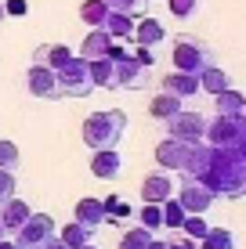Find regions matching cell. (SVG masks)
<instances>
[{
  "label": "cell",
  "instance_id": "6da1fadb",
  "mask_svg": "<svg viewBox=\"0 0 246 249\" xmlns=\"http://www.w3.org/2000/svg\"><path fill=\"white\" fill-rule=\"evenodd\" d=\"M199 184L210 195L239 199L243 188H246V148H214L210 144V162L203 170Z\"/></svg>",
  "mask_w": 246,
  "mask_h": 249
},
{
  "label": "cell",
  "instance_id": "7a4b0ae2",
  "mask_svg": "<svg viewBox=\"0 0 246 249\" xmlns=\"http://www.w3.org/2000/svg\"><path fill=\"white\" fill-rule=\"evenodd\" d=\"M127 112L123 108H98V112H91L83 119V144L87 148H116V144L127 137Z\"/></svg>",
  "mask_w": 246,
  "mask_h": 249
},
{
  "label": "cell",
  "instance_id": "3957f363",
  "mask_svg": "<svg viewBox=\"0 0 246 249\" xmlns=\"http://www.w3.org/2000/svg\"><path fill=\"white\" fill-rule=\"evenodd\" d=\"M55 80H58V98L80 101V98H87V94L95 90V83H91V72H87V62H83L80 54H73L69 62L58 69Z\"/></svg>",
  "mask_w": 246,
  "mask_h": 249
},
{
  "label": "cell",
  "instance_id": "277c9868",
  "mask_svg": "<svg viewBox=\"0 0 246 249\" xmlns=\"http://www.w3.org/2000/svg\"><path fill=\"white\" fill-rule=\"evenodd\" d=\"M207 65H214L207 40H199V36H177L174 40V69H177V72L199 76Z\"/></svg>",
  "mask_w": 246,
  "mask_h": 249
},
{
  "label": "cell",
  "instance_id": "5b68a950",
  "mask_svg": "<svg viewBox=\"0 0 246 249\" xmlns=\"http://www.w3.org/2000/svg\"><path fill=\"white\" fill-rule=\"evenodd\" d=\"M203 137L214 148H246V116H214Z\"/></svg>",
  "mask_w": 246,
  "mask_h": 249
},
{
  "label": "cell",
  "instance_id": "8992f818",
  "mask_svg": "<svg viewBox=\"0 0 246 249\" xmlns=\"http://www.w3.org/2000/svg\"><path fill=\"white\" fill-rule=\"evenodd\" d=\"M167 123V137H181V141H192V144H199L203 141V134H207V119H203L199 112H174L170 119H163Z\"/></svg>",
  "mask_w": 246,
  "mask_h": 249
},
{
  "label": "cell",
  "instance_id": "52a82bcc",
  "mask_svg": "<svg viewBox=\"0 0 246 249\" xmlns=\"http://www.w3.org/2000/svg\"><path fill=\"white\" fill-rule=\"evenodd\" d=\"M55 235V220L47 217V213H29L25 217V224L15 231V242H19L22 249H33V246H40L44 238Z\"/></svg>",
  "mask_w": 246,
  "mask_h": 249
},
{
  "label": "cell",
  "instance_id": "ba28073f",
  "mask_svg": "<svg viewBox=\"0 0 246 249\" xmlns=\"http://www.w3.org/2000/svg\"><path fill=\"white\" fill-rule=\"evenodd\" d=\"M192 148H196L192 141H181V137H163V141L156 144V162H159L163 170H185Z\"/></svg>",
  "mask_w": 246,
  "mask_h": 249
},
{
  "label": "cell",
  "instance_id": "9c48e42d",
  "mask_svg": "<svg viewBox=\"0 0 246 249\" xmlns=\"http://www.w3.org/2000/svg\"><path fill=\"white\" fill-rule=\"evenodd\" d=\"M149 87V69L138 65L131 54L116 62V90H141Z\"/></svg>",
  "mask_w": 246,
  "mask_h": 249
},
{
  "label": "cell",
  "instance_id": "30bf717a",
  "mask_svg": "<svg viewBox=\"0 0 246 249\" xmlns=\"http://www.w3.org/2000/svg\"><path fill=\"white\" fill-rule=\"evenodd\" d=\"M25 87H29L33 98H58V80H55V69H44V65H29L25 72Z\"/></svg>",
  "mask_w": 246,
  "mask_h": 249
},
{
  "label": "cell",
  "instance_id": "8fae6325",
  "mask_svg": "<svg viewBox=\"0 0 246 249\" xmlns=\"http://www.w3.org/2000/svg\"><path fill=\"white\" fill-rule=\"evenodd\" d=\"M174 199L181 202V210H185V213H199V217H203V213L210 210V202H214V195H210L199 181H185V184H181V192H177Z\"/></svg>",
  "mask_w": 246,
  "mask_h": 249
},
{
  "label": "cell",
  "instance_id": "7c38bea8",
  "mask_svg": "<svg viewBox=\"0 0 246 249\" xmlns=\"http://www.w3.org/2000/svg\"><path fill=\"white\" fill-rule=\"evenodd\" d=\"M131 40L138 47H159L167 40V29H163V22H159V18H134Z\"/></svg>",
  "mask_w": 246,
  "mask_h": 249
},
{
  "label": "cell",
  "instance_id": "4fadbf2b",
  "mask_svg": "<svg viewBox=\"0 0 246 249\" xmlns=\"http://www.w3.org/2000/svg\"><path fill=\"white\" fill-rule=\"evenodd\" d=\"M174 195V181H170V174L167 170H159V174H149L145 181H141V199L145 202H167Z\"/></svg>",
  "mask_w": 246,
  "mask_h": 249
},
{
  "label": "cell",
  "instance_id": "5bb4252c",
  "mask_svg": "<svg viewBox=\"0 0 246 249\" xmlns=\"http://www.w3.org/2000/svg\"><path fill=\"white\" fill-rule=\"evenodd\" d=\"M120 170H123V156L116 148H101V152H95V159H91V174L101 177V181H116Z\"/></svg>",
  "mask_w": 246,
  "mask_h": 249
},
{
  "label": "cell",
  "instance_id": "9a60e30c",
  "mask_svg": "<svg viewBox=\"0 0 246 249\" xmlns=\"http://www.w3.org/2000/svg\"><path fill=\"white\" fill-rule=\"evenodd\" d=\"M163 90L167 94H174V98H196V94H199V76H192V72H177V69H174V72H167L163 76Z\"/></svg>",
  "mask_w": 246,
  "mask_h": 249
},
{
  "label": "cell",
  "instance_id": "2e32d148",
  "mask_svg": "<svg viewBox=\"0 0 246 249\" xmlns=\"http://www.w3.org/2000/svg\"><path fill=\"white\" fill-rule=\"evenodd\" d=\"M73 58V51L65 47V44H40L37 51H33V65H44V69H62L65 62Z\"/></svg>",
  "mask_w": 246,
  "mask_h": 249
},
{
  "label": "cell",
  "instance_id": "e0dca14e",
  "mask_svg": "<svg viewBox=\"0 0 246 249\" xmlns=\"http://www.w3.org/2000/svg\"><path fill=\"white\" fill-rule=\"evenodd\" d=\"M29 202H22V199H7V202H0V228L4 231H19L22 224H25V217H29Z\"/></svg>",
  "mask_w": 246,
  "mask_h": 249
},
{
  "label": "cell",
  "instance_id": "ac0fdd59",
  "mask_svg": "<svg viewBox=\"0 0 246 249\" xmlns=\"http://www.w3.org/2000/svg\"><path fill=\"white\" fill-rule=\"evenodd\" d=\"M73 213H76V220H80L87 231H95V228L105 224V206H101V199H91V195H87V199H76Z\"/></svg>",
  "mask_w": 246,
  "mask_h": 249
},
{
  "label": "cell",
  "instance_id": "d6986e66",
  "mask_svg": "<svg viewBox=\"0 0 246 249\" xmlns=\"http://www.w3.org/2000/svg\"><path fill=\"white\" fill-rule=\"evenodd\" d=\"M109 47H113V36H109L105 29H91L87 36H83V44H80V58H83V62L105 58V54H109Z\"/></svg>",
  "mask_w": 246,
  "mask_h": 249
},
{
  "label": "cell",
  "instance_id": "ffe728a7",
  "mask_svg": "<svg viewBox=\"0 0 246 249\" xmlns=\"http://www.w3.org/2000/svg\"><path fill=\"white\" fill-rule=\"evenodd\" d=\"M87 72H91V83H95V87L116 90V62L113 58H95V62H87Z\"/></svg>",
  "mask_w": 246,
  "mask_h": 249
},
{
  "label": "cell",
  "instance_id": "44dd1931",
  "mask_svg": "<svg viewBox=\"0 0 246 249\" xmlns=\"http://www.w3.org/2000/svg\"><path fill=\"white\" fill-rule=\"evenodd\" d=\"M214 108H217V116H246V98H243V90H221V94H214Z\"/></svg>",
  "mask_w": 246,
  "mask_h": 249
},
{
  "label": "cell",
  "instance_id": "7402d4cb",
  "mask_svg": "<svg viewBox=\"0 0 246 249\" xmlns=\"http://www.w3.org/2000/svg\"><path fill=\"white\" fill-rule=\"evenodd\" d=\"M101 29H105L113 40H131V33H134V18H131V15H120V11H109V15H105V22H101Z\"/></svg>",
  "mask_w": 246,
  "mask_h": 249
},
{
  "label": "cell",
  "instance_id": "603a6c76",
  "mask_svg": "<svg viewBox=\"0 0 246 249\" xmlns=\"http://www.w3.org/2000/svg\"><path fill=\"white\" fill-rule=\"evenodd\" d=\"M232 87V80H228V72L225 69H217V65H207L199 72V90H207V94H221Z\"/></svg>",
  "mask_w": 246,
  "mask_h": 249
},
{
  "label": "cell",
  "instance_id": "cb8c5ba5",
  "mask_svg": "<svg viewBox=\"0 0 246 249\" xmlns=\"http://www.w3.org/2000/svg\"><path fill=\"white\" fill-rule=\"evenodd\" d=\"M181 108H185V101L163 90L159 98H152V105H149V116H152V119H170L174 112H181Z\"/></svg>",
  "mask_w": 246,
  "mask_h": 249
},
{
  "label": "cell",
  "instance_id": "d4e9b609",
  "mask_svg": "<svg viewBox=\"0 0 246 249\" xmlns=\"http://www.w3.org/2000/svg\"><path fill=\"white\" fill-rule=\"evenodd\" d=\"M196 249H235V235L228 228H210L196 242Z\"/></svg>",
  "mask_w": 246,
  "mask_h": 249
},
{
  "label": "cell",
  "instance_id": "484cf974",
  "mask_svg": "<svg viewBox=\"0 0 246 249\" xmlns=\"http://www.w3.org/2000/svg\"><path fill=\"white\" fill-rule=\"evenodd\" d=\"M91 235H95V231H87L80 220H73V224H62V231H58V238H62L69 249H83V246L91 242Z\"/></svg>",
  "mask_w": 246,
  "mask_h": 249
},
{
  "label": "cell",
  "instance_id": "4316f807",
  "mask_svg": "<svg viewBox=\"0 0 246 249\" xmlns=\"http://www.w3.org/2000/svg\"><path fill=\"white\" fill-rule=\"evenodd\" d=\"M101 206H105V224H120V220H127L131 217V202H123L120 195H105L101 199Z\"/></svg>",
  "mask_w": 246,
  "mask_h": 249
},
{
  "label": "cell",
  "instance_id": "83f0119b",
  "mask_svg": "<svg viewBox=\"0 0 246 249\" xmlns=\"http://www.w3.org/2000/svg\"><path fill=\"white\" fill-rule=\"evenodd\" d=\"M105 15H109V4H105V0H83V4H80V18L87 22L91 29H101Z\"/></svg>",
  "mask_w": 246,
  "mask_h": 249
},
{
  "label": "cell",
  "instance_id": "f1b7e54d",
  "mask_svg": "<svg viewBox=\"0 0 246 249\" xmlns=\"http://www.w3.org/2000/svg\"><path fill=\"white\" fill-rule=\"evenodd\" d=\"M149 242H152L149 228H131L120 235V249H149Z\"/></svg>",
  "mask_w": 246,
  "mask_h": 249
},
{
  "label": "cell",
  "instance_id": "f546056e",
  "mask_svg": "<svg viewBox=\"0 0 246 249\" xmlns=\"http://www.w3.org/2000/svg\"><path fill=\"white\" fill-rule=\"evenodd\" d=\"M159 213H163V228H174V231L181 228V220H185V210H181V202H177L174 195L167 202H159Z\"/></svg>",
  "mask_w": 246,
  "mask_h": 249
},
{
  "label": "cell",
  "instance_id": "4dcf8cb0",
  "mask_svg": "<svg viewBox=\"0 0 246 249\" xmlns=\"http://www.w3.org/2000/svg\"><path fill=\"white\" fill-rule=\"evenodd\" d=\"M177 231H185L189 238H196V242H199V238L210 231V224L199 217V213H185V220H181V228H177Z\"/></svg>",
  "mask_w": 246,
  "mask_h": 249
},
{
  "label": "cell",
  "instance_id": "1f68e13d",
  "mask_svg": "<svg viewBox=\"0 0 246 249\" xmlns=\"http://www.w3.org/2000/svg\"><path fill=\"white\" fill-rule=\"evenodd\" d=\"M138 220H141V228H149V231L163 228V213H159L156 202H145V206H141V210H138Z\"/></svg>",
  "mask_w": 246,
  "mask_h": 249
},
{
  "label": "cell",
  "instance_id": "d6a6232c",
  "mask_svg": "<svg viewBox=\"0 0 246 249\" xmlns=\"http://www.w3.org/2000/svg\"><path fill=\"white\" fill-rule=\"evenodd\" d=\"M19 144L15 141H0V170H11L15 174V166H19Z\"/></svg>",
  "mask_w": 246,
  "mask_h": 249
},
{
  "label": "cell",
  "instance_id": "836d02e7",
  "mask_svg": "<svg viewBox=\"0 0 246 249\" xmlns=\"http://www.w3.org/2000/svg\"><path fill=\"white\" fill-rule=\"evenodd\" d=\"M109 11H120V15H131V18H138L141 7H145V0H105Z\"/></svg>",
  "mask_w": 246,
  "mask_h": 249
},
{
  "label": "cell",
  "instance_id": "e575fe53",
  "mask_svg": "<svg viewBox=\"0 0 246 249\" xmlns=\"http://www.w3.org/2000/svg\"><path fill=\"white\" fill-rule=\"evenodd\" d=\"M167 7H170L174 18H192L199 11V0H167Z\"/></svg>",
  "mask_w": 246,
  "mask_h": 249
},
{
  "label": "cell",
  "instance_id": "d590c367",
  "mask_svg": "<svg viewBox=\"0 0 246 249\" xmlns=\"http://www.w3.org/2000/svg\"><path fill=\"white\" fill-rule=\"evenodd\" d=\"M15 199V174L11 170H0V202Z\"/></svg>",
  "mask_w": 246,
  "mask_h": 249
},
{
  "label": "cell",
  "instance_id": "8d00e7d4",
  "mask_svg": "<svg viewBox=\"0 0 246 249\" xmlns=\"http://www.w3.org/2000/svg\"><path fill=\"white\" fill-rule=\"evenodd\" d=\"M131 58H134L138 65H145V69H152V65H156V51H152V47H138Z\"/></svg>",
  "mask_w": 246,
  "mask_h": 249
},
{
  "label": "cell",
  "instance_id": "74e56055",
  "mask_svg": "<svg viewBox=\"0 0 246 249\" xmlns=\"http://www.w3.org/2000/svg\"><path fill=\"white\" fill-rule=\"evenodd\" d=\"M163 246H167V249H196V238H189L185 231H177L170 242H163Z\"/></svg>",
  "mask_w": 246,
  "mask_h": 249
},
{
  "label": "cell",
  "instance_id": "f35d334b",
  "mask_svg": "<svg viewBox=\"0 0 246 249\" xmlns=\"http://www.w3.org/2000/svg\"><path fill=\"white\" fill-rule=\"evenodd\" d=\"M25 11H29V4H25V0H4V15H15V18H22Z\"/></svg>",
  "mask_w": 246,
  "mask_h": 249
},
{
  "label": "cell",
  "instance_id": "ab89813d",
  "mask_svg": "<svg viewBox=\"0 0 246 249\" xmlns=\"http://www.w3.org/2000/svg\"><path fill=\"white\" fill-rule=\"evenodd\" d=\"M33 249H69V246H65L62 238H55V235H51V238H44V242H40V246H33Z\"/></svg>",
  "mask_w": 246,
  "mask_h": 249
},
{
  "label": "cell",
  "instance_id": "60d3db41",
  "mask_svg": "<svg viewBox=\"0 0 246 249\" xmlns=\"http://www.w3.org/2000/svg\"><path fill=\"white\" fill-rule=\"evenodd\" d=\"M0 249H22V246L15 242V238H0Z\"/></svg>",
  "mask_w": 246,
  "mask_h": 249
},
{
  "label": "cell",
  "instance_id": "b9f144b4",
  "mask_svg": "<svg viewBox=\"0 0 246 249\" xmlns=\"http://www.w3.org/2000/svg\"><path fill=\"white\" fill-rule=\"evenodd\" d=\"M149 249H167L163 242H156V238H152V242H149Z\"/></svg>",
  "mask_w": 246,
  "mask_h": 249
},
{
  "label": "cell",
  "instance_id": "7bdbcfd3",
  "mask_svg": "<svg viewBox=\"0 0 246 249\" xmlns=\"http://www.w3.org/2000/svg\"><path fill=\"white\" fill-rule=\"evenodd\" d=\"M0 25H4V4H0Z\"/></svg>",
  "mask_w": 246,
  "mask_h": 249
},
{
  "label": "cell",
  "instance_id": "ee69618b",
  "mask_svg": "<svg viewBox=\"0 0 246 249\" xmlns=\"http://www.w3.org/2000/svg\"><path fill=\"white\" fill-rule=\"evenodd\" d=\"M0 238H7V231H4V228H0Z\"/></svg>",
  "mask_w": 246,
  "mask_h": 249
},
{
  "label": "cell",
  "instance_id": "f6af8a7d",
  "mask_svg": "<svg viewBox=\"0 0 246 249\" xmlns=\"http://www.w3.org/2000/svg\"><path fill=\"white\" fill-rule=\"evenodd\" d=\"M83 249H98V246H91V242H87V246H83Z\"/></svg>",
  "mask_w": 246,
  "mask_h": 249
}]
</instances>
